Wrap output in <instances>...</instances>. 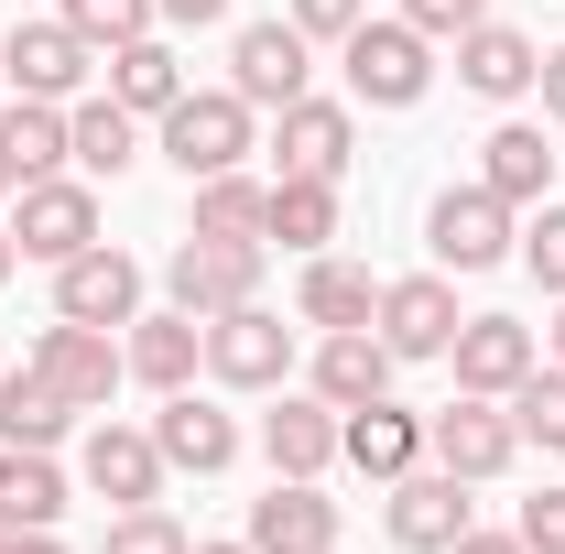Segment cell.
Returning <instances> with one entry per match:
<instances>
[{"instance_id": "obj_16", "label": "cell", "mask_w": 565, "mask_h": 554, "mask_svg": "<svg viewBox=\"0 0 565 554\" xmlns=\"http://www.w3.org/2000/svg\"><path fill=\"white\" fill-rule=\"evenodd\" d=\"M55 316H76V327H131L141 316V262L131 251H76V262H55Z\"/></svg>"}, {"instance_id": "obj_19", "label": "cell", "mask_w": 565, "mask_h": 554, "mask_svg": "<svg viewBox=\"0 0 565 554\" xmlns=\"http://www.w3.org/2000/svg\"><path fill=\"white\" fill-rule=\"evenodd\" d=\"M392 370H403V359L381 348V327H327V338H316V381H305V392H316V403H338V414H359V403H381V392H392Z\"/></svg>"}, {"instance_id": "obj_43", "label": "cell", "mask_w": 565, "mask_h": 554, "mask_svg": "<svg viewBox=\"0 0 565 554\" xmlns=\"http://www.w3.org/2000/svg\"><path fill=\"white\" fill-rule=\"evenodd\" d=\"M544 359L565 370V294H555V327H544Z\"/></svg>"}, {"instance_id": "obj_31", "label": "cell", "mask_w": 565, "mask_h": 554, "mask_svg": "<svg viewBox=\"0 0 565 554\" xmlns=\"http://www.w3.org/2000/svg\"><path fill=\"white\" fill-rule=\"evenodd\" d=\"M0 152H11V174L33 185V174H66L76 152H66V109L55 98H11L0 109Z\"/></svg>"}, {"instance_id": "obj_4", "label": "cell", "mask_w": 565, "mask_h": 554, "mask_svg": "<svg viewBox=\"0 0 565 554\" xmlns=\"http://www.w3.org/2000/svg\"><path fill=\"white\" fill-rule=\"evenodd\" d=\"M338 66H349V98H359V109H424V87H435V44H424L414 22H359L349 44H338Z\"/></svg>"}, {"instance_id": "obj_7", "label": "cell", "mask_w": 565, "mask_h": 554, "mask_svg": "<svg viewBox=\"0 0 565 554\" xmlns=\"http://www.w3.org/2000/svg\"><path fill=\"white\" fill-rule=\"evenodd\" d=\"M511 207H500L490 185H446L435 207H424V251H435V273H490V262H511Z\"/></svg>"}, {"instance_id": "obj_41", "label": "cell", "mask_w": 565, "mask_h": 554, "mask_svg": "<svg viewBox=\"0 0 565 554\" xmlns=\"http://www.w3.org/2000/svg\"><path fill=\"white\" fill-rule=\"evenodd\" d=\"M533 87H544V120H565V44L544 55V76H533Z\"/></svg>"}, {"instance_id": "obj_42", "label": "cell", "mask_w": 565, "mask_h": 554, "mask_svg": "<svg viewBox=\"0 0 565 554\" xmlns=\"http://www.w3.org/2000/svg\"><path fill=\"white\" fill-rule=\"evenodd\" d=\"M446 554H522V533H479V522H468V533H457Z\"/></svg>"}, {"instance_id": "obj_2", "label": "cell", "mask_w": 565, "mask_h": 554, "mask_svg": "<svg viewBox=\"0 0 565 554\" xmlns=\"http://www.w3.org/2000/svg\"><path fill=\"white\" fill-rule=\"evenodd\" d=\"M0 76H11V98H87V76H98V44L76 33L66 11H22L11 33H0Z\"/></svg>"}, {"instance_id": "obj_39", "label": "cell", "mask_w": 565, "mask_h": 554, "mask_svg": "<svg viewBox=\"0 0 565 554\" xmlns=\"http://www.w3.org/2000/svg\"><path fill=\"white\" fill-rule=\"evenodd\" d=\"M511 533H522V554H565V489H533Z\"/></svg>"}, {"instance_id": "obj_37", "label": "cell", "mask_w": 565, "mask_h": 554, "mask_svg": "<svg viewBox=\"0 0 565 554\" xmlns=\"http://www.w3.org/2000/svg\"><path fill=\"white\" fill-rule=\"evenodd\" d=\"M282 22H294V33H305V44H349L359 22H370V0H294V11H282Z\"/></svg>"}, {"instance_id": "obj_40", "label": "cell", "mask_w": 565, "mask_h": 554, "mask_svg": "<svg viewBox=\"0 0 565 554\" xmlns=\"http://www.w3.org/2000/svg\"><path fill=\"white\" fill-rule=\"evenodd\" d=\"M152 22L163 33H207V22H228V0H152Z\"/></svg>"}, {"instance_id": "obj_15", "label": "cell", "mask_w": 565, "mask_h": 554, "mask_svg": "<svg viewBox=\"0 0 565 554\" xmlns=\"http://www.w3.org/2000/svg\"><path fill=\"white\" fill-rule=\"evenodd\" d=\"M446 359H457V392H490V403H511V392L533 381V359H544V338H533L522 316H468Z\"/></svg>"}, {"instance_id": "obj_34", "label": "cell", "mask_w": 565, "mask_h": 554, "mask_svg": "<svg viewBox=\"0 0 565 554\" xmlns=\"http://www.w3.org/2000/svg\"><path fill=\"white\" fill-rule=\"evenodd\" d=\"M98 554H196V544H185V522H174L163 500H141V511H120V522L98 533Z\"/></svg>"}, {"instance_id": "obj_8", "label": "cell", "mask_w": 565, "mask_h": 554, "mask_svg": "<svg viewBox=\"0 0 565 554\" xmlns=\"http://www.w3.org/2000/svg\"><path fill=\"white\" fill-rule=\"evenodd\" d=\"M282 370H294V327H282L273 305L207 316V381H228V392H282Z\"/></svg>"}, {"instance_id": "obj_22", "label": "cell", "mask_w": 565, "mask_h": 554, "mask_svg": "<svg viewBox=\"0 0 565 554\" xmlns=\"http://www.w3.org/2000/svg\"><path fill=\"white\" fill-rule=\"evenodd\" d=\"M152 446H163V468H185V479H217V468H239V424L196 403V392H163V414H152Z\"/></svg>"}, {"instance_id": "obj_6", "label": "cell", "mask_w": 565, "mask_h": 554, "mask_svg": "<svg viewBox=\"0 0 565 554\" xmlns=\"http://www.w3.org/2000/svg\"><path fill=\"white\" fill-rule=\"evenodd\" d=\"M163 305H185V316L262 305V239H207V228H185L174 262H163Z\"/></svg>"}, {"instance_id": "obj_48", "label": "cell", "mask_w": 565, "mask_h": 554, "mask_svg": "<svg viewBox=\"0 0 565 554\" xmlns=\"http://www.w3.org/2000/svg\"><path fill=\"white\" fill-rule=\"evenodd\" d=\"M0 554H11V533H0Z\"/></svg>"}, {"instance_id": "obj_20", "label": "cell", "mask_w": 565, "mask_h": 554, "mask_svg": "<svg viewBox=\"0 0 565 554\" xmlns=\"http://www.w3.org/2000/svg\"><path fill=\"white\" fill-rule=\"evenodd\" d=\"M262 457H273V479H327V468H338V403H316V392H273V414H262Z\"/></svg>"}, {"instance_id": "obj_17", "label": "cell", "mask_w": 565, "mask_h": 554, "mask_svg": "<svg viewBox=\"0 0 565 554\" xmlns=\"http://www.w3.org/2000/svg\"><path fill=\"white\" fill-rule=\"evenodd\" d=\"M250 554H338V500L316 479H273L250 500Z\"/></svg>"}, {"instance_id": "obj_18", "label": "cell", "mask_w": 565, "mask_h": 554, "mask_svg": "<svg viewBox=\"0 0 565 554\" xmlns=\"http://www.w3.org/2000/svg\"><path fill=\"white\" fill-rule=\"evenodd\" d=\"M131 381L141 392H196V370H207V316H185V305H163V316H131Z\"/></svg>"}, {"instance_id": "obj_11", "label": "cell", "mask_w": 565, "mask_h": 554, "mask_svg": "<svg viewBox=\"0 0 565 554\" xmlns=\"http://www.w3.org/2000/svg\"><path fill=\"white\" fill-rule=\"evenodd\" d=\"M76 479L98 489V500H120V511H141V500H163V446H152V424H87V446H76Z\"/></svg>"}, {"instance_id": "obj_36", "label": "cell", "mask_w": 565, "mask_h": 554, "mask_svg": "<svg viewBox=\"0 0 565 554\" xmlns=\"http://www.w3.org/2000/svg\"><path fill=\"white\" fill-rule=\"evenodd\" d=\"M511 251H522V273L544 283V294H565V207H555V196H544V207H533V228H522V239H511Z\"/></svg>"}, {"instance_id": "obj_29", "label": "cell", "mask_w": 565, "mask_h": 554, "mask_svg": "<svg viewBox=\"0 0 565 554\" xmlns=\"http://www.w3.org/2000/svg\"><path fill=\"white\" fill-rule=\"evenodd\" d=\"M66 152H76L87 185H98V174H131L141 163V120L120 98H66Z\"/></svg>"}, {"instance_id": "obj_23", "label": "cell", "mask_w": 565, "mask_h": 554, "mask_svg": "<svg viewBox=\"0 0 565 554\" xmlns=\"http://www.w3.org/2000/svg\"><path fill=\"white\" fill-rule=\"evenodd\" d=\"M479 185H490L500 207H544V196H555V141L533 131V120H500V131L479 141Z\"/></svg>"}, {"instance_id": "obj_28", "label": "cell", "mask_w": 565, "mask_h": 554, "mask_svg": "<svg viewBox=\"0 0 565 554\" xmlns=\"http://www.w3.org/2000/svg\"><path fill=\"white\" fill-rule=\"evenodd\" d=\"M262 239H282L294 262H316L338 239V185L327 174H273V207H262Z\"/></svg>"}, {"instance_id": "obj_33", "label": "cell", "mask_w": 565, "mask_h": 554, "mask_svg": "<svg viewBox=\"0 0 565 554\" xmlns=\"http://www.w3.org/2000/svg\"><path fill=\"white\" fill-rule=\"evenodd\" d=\"M511 424H522V446H555L565 457V370L555 359H533V381L511 392Z\"/></svg>"}, {"instance_id": "obj_44", "label": "cell", "mask_w": 565, "mask_h": 554, "mask_svg": "<svg viewBox=\"0 0 565 554\" xmlns=\"http://www.w3.org/2000/svg\"><path fill=\"white\" fill-rule=\"evenodd\" d=\"M22 273V239H11V217H0V283Z\"/></svg>"}, {"instance_id": "obj_49", "label": "cell", "mask_w": 565, "mask_h": 554, "mask_svg": "<svg viewBox=\"0 0 565 554\" xmlns=\"http://www.w3.org/2000/svg\"><path fill=\"white\" fill-rule=\"evenodd\" d=\"M0 87H11V76H0Z\"/></svg>"}, {"instance_id": "obj_21", "label": "cell", "mask_w": 565, "mask_h": 554, "mask_svg": "<svg viewBox=\"0 0 565 554\" xmlns=\"http://www.w3.org/2000/svg\"><path fill=\"white\" fill-rule=\"evenodd\" d=\"M338 457H349L359 479H403V468H424V414H403L392 392L381 403H359V414H338Z\"/></svg>"}, {"instance_id": "obj_9", "label": "cell", "mask_w": 565, "mask_h": 554, "mask_svg": "<svg viewBox=\"0 0 565 554\" xmlns=\"http://www.w3.org/2000/svg\"><path fill=\"white\" fill-rule=\"evenodd\" d=\"M22 359H33V370L66 392L76 414H109V392H120V370H131V359L109 348V327H76V316H55V327L22 348Z\"/></svg>"}, {"instance_id": "obj_25", "label": "cell", "mask_w": 565, "mask_h": 554, "mask_svg": "<svg viewBox=\"0 0 565 554\" xmlns=\"http://www.w3.org/2000/svg\"><path fill=\"white\" fill-rule=\"evenodd\" d=\"M185 87H196V76H185V55H174L163 33H131V44H109V98H120L131 120H163Z\"/></svg>"}, {"instance_id": "obj_5", "label": "cell", "mask_w": 565, "mask_h": 554, "mask_svg": "<svg viewBox=\"0 0 565 554\" xmlns=\"http://www.w3.org/2000/svg\"><path fill=\"white\" fill-rule=\"evenodd\" d=\"M11 239H22V262H76V251H98V185L87 174H33V185H11Z\"/></svg>"}, {"instance_id": "obj_13", "label": "cell", "mask_w": 565, "mask_h": 554, "mask_svg": "<svg viewBox=\"0 0 565 554\" xmlns=\"http://www.w3.org/2000/svg\"><path fill=\"white\" fill-rule=\"evenodd\" d=\"M381 500H392V544H403V554H446L457 533H468V479H457V468H435V457L403 468Z\"/></svg>"}, {"instance_id": "obj_10", "label": "cell", "mask_w": 565, "mask_h": 554, "mask_svg": "<svg viewBox=\"0 0 565 554\" xmlns=\"http://www.w3.org/2000/svg\"><path fill=\"white\" fill-rule=\"evenodd\" d=\"M305 76H316V44H305L294 22H239V33H228V87H239L250 109H294Z\"/></svg>"}, {"instance_id": "obj_26", "label": "cell", "mask_w": 565, "mask_h": 554, "mask_svg": "<svg viewBox=\"0 0 565 554\" xmlns=\"http://www.w3.org/2000/svg\"><path fill=\"white\" fill-rule=\"evenodd\" d=\"M66 435H76V403L44 381V370H33V359H22V370H0V446H33V457H55Z\"/></svg>"}, {"instance_id": "obj_27", "label": "cell", "mask_w": 565, "mask_h": 554, "mask_svg": "<svg viewBox=\"0 0 565 554\" xmlns=\"http://www.w3.org/2000/svg\"><path fill=\"white\" fill-rule=\"evenodd\" d=\"M294 316H305L316 338H327V327H370V316H381V283L359 273V262H338V251H316L305 283H294Z\"/></svg>"}, {"instance_id": "obj_35", "label": "cell", "mask_w": 565, "mask_h": 554, "mask_svg": "<svg viewBox=\"0 0 565 554\" xmlns=\"http://www.w3.org/2000/svg\"><path fill=\"white\" fill-rule=\"evenodd\" d=\"M55 11H66L98 55H109V44H131V33H163V22H152V0H55Z\"/></svg>"}, {"instance_id": "obj_14", "label": "cell", "mask_w": 565, "mask_h": 554, "mask_svg": "<svg viewBox=\"0 0 565 554\" xmlns=\"http://www.w3.org/2000/svg\"><path fill=\"white\" fill-rule=\"evenodd\" d=\"M349 152H359V120H349V98H294V109H273V163L282 174H349Z\"/></svg>"}, {"instance_id": "obj_45", "label": "cell", "mask_w": 565, "mask_h": 554, "mask_svg": "<svg viewBox=\"0 0 565 554\" xmlns=\"http://www.w3.org/2000/svg\"><path fill=\"white\" fill-rule=\"evenodd\" d=\"M11 554H66V544H55V533H11Z\"/></svg>"}, {"instance_id": "obj_12", "label": "cell", "mask_w": 565, "mask_h": 554, "mask_svg": "<svg viewBox=\"0 0 565 554\" xmlns=\"http://www.w3.org/2000/svg\"><path fill=\"white\" fill-rule=\"evenodd\" d=\"M370 327H381L392 359H446L468 316H457V283L446 273H403V283H381V316H370Z\"/></svg>"}, {"instance_id": "obj_24", "label": "cell", "mask_w": 565, "mask_h": 554, "mask_svg": "<svg viewBox=\"0 0 565 554\" xmlns=\"http://www.w3.org/2000/svg\"><path fill=\"white\" fill-rule=\"evenodd\" d=\"M457 76H468V98H522L544 76V44L511 33V22H468L457 33Z\"/></svg>"}, {"instance_id": "obj_38", "label": "cell", "mask_w": 565, "mask_h": 554, "mask_svg": "<svg viewBox=\"0 0 565 554\" xmlns=\"http://www.w3.org/2000/svg\"><path fill=\"white\" fill-rule=\"evenodd\" d=\"M403 22H414L424 44H457L468 22H490V0H403Z\"/></svg>"}, {"instance_id": "obj_1", "label": "cell", "mask_w": 565, "mask_h": 554, "mask_svg": "<svg viewBox=\"0 0 565 554\" xmlns=\"http://www.w3.org/2000/svg\"><path fill=\"white\" fill-rule=\"evenodd\" d=\"M250 120H262V109H250L239 87H185L152 131H163V163L196 185V174H239V163H250V141H262Z\"/></svg>"}, {"instance_id": "obj_47", "label": "cell", "mask_w": 565, "mask_h": 554, "mask_svg": "<svg viewBox=\"0 0 565 554\" xmlns=\"http://www.w3.org/2000/svg\"><path fill=\"white\" fill-rule=\"evenodd\" d=\"M196 554H250V533H239V544H196Z\"/></svg>"}, {"instance_id": "obj_32", "label": "cell", "mask_w": 565, "mask_h": 554, "mask_svg": "<svg viewBox=\"0 0 565 554\" xmlns=\"http://www.w3.org/2000/svg\"><path fill=\"white\" fill-rule=\"evenodd\" d=\"M262 207H273V185H250V174H196V228L207 239H262ZM273 251V239H262Z\"/></svg>"}, {"instance_id": "obj_46", "label": "cell", "mask_w": 565, "mask_h": 554, "mask_svg": "<svg viewBox=\"0 0 565 554\" xmlns=\"http://www.w3.org/2000/svg\"><path fill=\"white\" fill-rule=\"evenodd\" d=\"M11 185H22V174H11V152H0V207H11Z\"/></svg>"}, {"instance_id": "obj_3", "label": "cell", "mask_w": 565, "mask_h": 554, "mask_svg": "<svg viewBox=\"0 0 565 554\" xmlns=\"http://www.w3.org/2000/svg\"><path fill=\"white\" fill-rule=\"evenodd\" d=\"M424 457L457 468L468 489H490V479L522 468V424H511V403H490V392H457L446 414H424Z\"/></svg>"}, {"instance_id": "obj_30", "label": "cell", "mask_w": 565, "mask_h": 554, "mask_svg": "<svg viewBox=\"0 0 565 554\" xmlns=\"http://www.w3.org/2000/svg\"><path fill=\"white\" fill-rule=\"evenodd\" d=\"M66 522V468L33 446H0V533H55Z\"/></svg>"}]
</instances>
